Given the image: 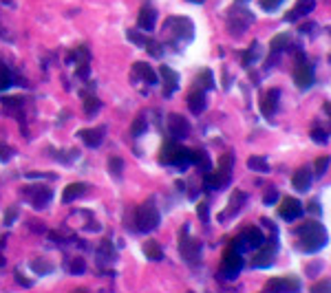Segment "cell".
<instances>
[{
	"label": "cell",
	"instance_id": "6da1fadb",
	"mask_svg": "<svg viewBox=\"0 0 331 293\" xmlns=\"http://www.w3.org/2000/svg\"><path fill=\"white\" fill-rule=\"evenodd\" d=\"M296 236L298 242H300V249L305 253H313L318 249H322L327 245V229L318 223V220H309V223H302L300 227H296Z\"/></svg>",
	"mask_w": 331,
	"mask_h": 293
},
{
	"label": "cell",
	"instance_id": "7a4b0ae2",
	"mask_svg": "<svg viewBox=\"0 0 331 293\" xmlns=\"http://www.w3.org/2000/svg\"><path fill=\"white\" fill-rule=\"evenodd\" d=\"M159 220H161V214H159V209L154 207L152 198L150 201H146L143 205L137 207L135 212V223H137V229L139 231H152L159 227Z\"/></svg>",
	"mask_w": 331,
	"mask_h": 293
},
{
	"label": "cell",
	"instance_id": "3957f363",
	"mask_svg": "<svg viewBox=\"0 0 331 293\" xmlns=\"http://www.w3.org/2000/svg\"><path fill=\"white\" fill-rule=\"evenodd\" d=\"M243 269V253H239L236 249H230L223 253V260H221V269H219V278L221 280H234L236 275L241 273Z\"/></svg>",
	"mask_w": 331,
	"mask_h": 293
},
{
	"label": "cell",
	"instance_id": "277c9868",
	"mask_svg": "<svg viewBox=\"0 0 331 293\" xmlns=\"http://www.w3.org/2000/svg\"><path fill=\"white\" fill-rule=\"evenodd\" d=\"M179 251L188 264H197L199 258H201V242L197 238H190L188 227H184L179 234Z\"/></svg>",
	"mask_w": 331,
	"mask_h": 293
},
{
	"label": "cell",
	"instance_id": "5b68a950",
	"mask_svg": "<svg viewBox=\"0 0 331 293\" xmlns=\"http://www.w3.org/2000/svg\"><path fill=\"white\" fill-rule=\"evenodd\" d=\"M294 82L298 88H309L313 84V66L307 62V58L300 51H296V69H294Z\"/></svg>",
	"mask_w": 331,
	"mask_h": 293
},
{
	"label": "cell",
	"instance_id": "8992f818",
	"mask_svg": "<svg viewBox=\"0 0 331 293\" xmlns=\"http://www.w3.org/2000/svg\"><path fill=\"white\" fill-rule=\"evenodd\" d=\"M22 196H25L33 207H44V205H49V201L53 198V192H51V187H47V185H27L25 190H22Z\"/></svg>",
	"mask_w": 331,
	"mask_h": 293
},
{
	"label": "cell",
	"instance_id": "52a82bcc",
	"mask_svg": "<svg viewBox=\"0 0 331 293\" xmlns=\"http://www.w3.org/2000/svg\"><path fill=\"white\" fill-rule=\"evenodd\" d=\"M272 245H267V240L263 242L261 247H258V251H256V256L252 258V264L256 269H263V267H269V264L274 262V258H276V251H278V242L274 240H269Z\"/></svg>",
	"mask_w": 331,
	"mask_h": 293
},
{
	"label": "cell",
	"instance_id": "ba28073f",
	"mask_svg": "<svg viewBox=\"0 0 331 293\" xmlns=\"http://www.w3.org/2000/svg\"><path fill=\"white\" fill-rule=\"evenodd\" d=\"M265 291H300V280L294 275H278L265 284Z\"/></svg>",
	"mask_w": 331,
	"mask_h": 293
},
{
	"label": "cell",
	"instance_id": "9c48e42d",
	"mask_svg": "<svg viewBox=\"0 0 331 293\" xmlns=\"http://www.w3.org/2000/svg\"><path fill=\"white\" fill-rule=\"evenodd\" d=\"M168 128H170V135H173L175 141L186 139V137L190 135V124H188V119H184L181 115H177V113H173L168 117Z\"/></svg>",
	"mask_w": 331,
	"mask_h": 293
},
{
	"label": "cell",
	"instance_id": "30bf717a",
	"mask_svg": "<svg viewBox=\"0 0 331 293\" xmlns=\"http://www.w3.org/2000/svg\"><path fill=\"white\" fill-rule=\"evenodd\" d=\"M206 106H208L206 91H203V88H199V86H195L190 93H188V108H190L192 115H197V117H199V115L206 110Z\"/></svg>",
	"mask_w": 331,
	"mask_h": 293
},
{
	"label": "cell",
	"instance_id": "8fae6325",
	"mask_svg": "<svg viewBox=\"0 0 331 293\" xmlns=\"http://www.w3.org/2000/svg\"><path fill=\"white\" fill-rule=\"evenodd\" d=\"M278 214H280V216H283L285 220H296V218H300V216H302V203L298 201V198L287 196L285 201L280 203Z\"/></svg>",
	"mask_w": 331,
	"mask_h": 293
},
{
	"label": "cell",
	"instance_id": "7c38bea8",
	"mask_svg": "<svg viewBox=\"0 0 331 293\" xmlns=\"http://www.w3.org/2000/svg\"><path fill=\"white\" fill-rule=\"evenodd\" d=\"M104 135H106V126H97V128H84V130L77 132V137H80V139L84 141L88 148H97L99 143L104 141Z\"/></svg>",
	"mask_w": 331,
	"mask_h": 293
},
{
	"label": "cell",
	"instance_id": "4fadbf2b",
	"mask_svg": "<svg viewBox=\"0 0 331 293\" xmlns=\"http://www.w3.org/2000/svg\"><path fill=\"white\" fill-rule=\"evenodd\" d=\"M159 73H161V80H163V95L170 97L177 88H179V75H177L170 66H161Z\"/></svg>",
	"mask_w": 331,
	"mask_h": 293
},
{
	"label": "cell",
	"instance_id": "5bb4252c",
	"mask_svg": "<svg viewBox=\"0 0 331 293\" xmlns=\"http://www.w3.org/2000/svg\"><path fill=\"white\" fill-rule=\"evenodd\" d=\"M313 7H316V3H313V0H298V3L294 5V9H289L285 14V20L287 22H296L298 18H302L305 14L313 11Z\"/></svg>",
	"mask_w": 331,
	"mask_h": 293
},
{
	"label": "cell",
	"instance_id": "9a60e30c",
	"mask_svg": "<svg viewBox=\"0 0 331 293\" xmlns=\"http://www.w3.org/2000/svg\"><path fill=\"white\" fill-rule=\"evenodd\" d=\"M243 242H245V247L247 249H258V247L265 242V236H263V231L258 229V227H247L243 234H239Z\"/></svg>",
	"mask_w": 331,
	"mask_h": 293
},
{
	"label": "cell",
	"instance_id": "2e32d148",
	"mask_svg": "<svg viewBox=\"0 0 331 293\" xmlns=\"http://www.w3.org/2000/svg\"><path fill=\"white\" fill-rule=\"evenodd\" d=\"M154 22H157V11L146 5V7L139 11L137 25H139V29H143V31H152V29H154Z\"/></svg>",
	"mask_w": 331,
	"mask_h": 293
},
{
	"label": "cell",
	"instance_id": "e0dca14e",
	"mask_svg": "<svg viewBox=\"0 0 331 293\" xmlns=\"http://www.w3.org/2000/svg\"><path fill=\"white\" fill-rule=\"evenodd\" d=\"M278 97H280V91L278 88H272V91L267 93V95L263 97V104H261V110L265 117H272L276 113V106H278Z\"/></svg>",
	"mask_w": 331,
	"mask_h": 293
},
{
	"label": "cell",
	"instance_id": "ac0fdd59",
	"mask_svg": "<svg viewBox=\"0 0 331 293\" xmlns=\"http://www.w3.org/2000/svg\"><path fill=\"white\" fill-rule=\"evenodd\" d=\"M311 179H313V174H311V170L307 168H300L298 172L294 174V179H291V183H294V187L298 192H305V190H309V185H311Z\"/></svg>",
	"mask_w": 331,
	"mask_h": 293
},
{
	"label": "cell",
	"instance_id": "d6986e66",
	"mask_svg": "<svg viewBox=\"0 0 331 293\" xmlns=\"http://www.w3.org/2000/svg\"><path fill=\"white\" fill-rule=\"evenodd\" d=\"M132 73L135 75H139L146 84H157V73L152 71V66L150 64H146V62H135V66H132Z\"/></svg>",
	"mask_w": 331,
	"mask_h": 293
},
{
	"label": "cell",
	"instance_id": "ffe728a7",
	"mask_svg": "<svg viewBox=\"0 0 331 293\" xmlns=\"http://www.w3.org/2000/svg\"><path fill=\"white\" fill-rule=\"evenodd\" d=\"M245 201H247V194H245V192H234V196L230 198V209H228V212H225L221 218L225 220V218H230V216H236V214L241 212V207L245 205Z\"/></svg>",
	"mask_w": 331,
	"mask_h": 293
},
{
	"label": "cell",
	"instance_id": "44dd1931",
	"mask_svg": "<svg viewBox=\"0 0 331 293\" xmlns=\"http://www.w3.org/2000/svg\"><path fill=\"white\" fill-rule=\"evenodd\" d=\"M86 190H88L86 183H71V185H66V190H64V194H62V201L64 203H73L75 198L84 196Z\"/></svg>",
	"mask_w": 331,
	"mask_h": 293
},
{
	"label": "cell",
	"instance_id": "7402d4cb",
	"mask_svg": "<svg viewBox=\"0 0 331 293\" xmlns=\"http://www.w3.org/2000/svg\"><path fill=\"white\" fill-rule=\"evenodd\" d=\"M192 163H195L203 174L212 170V159H210V154L206 150H192Z\"/></svg>",
	"mask_w": 331,
	"mask_h": 293
},
{
	"label": "cell",
	"instance_id": "603a6c76",
	"mask_svg": "<svg viewBox=\"0 0 331 293\" xmlns=\"http://www.w3.org/2000/svg\"><path fill=\"white\" fill-rule=\"evenodd\" d=\"M190 163H192V150H190V148H177V152L173 157V165L186 170Z\"/></svg>",
	"mask_w": 331,
	"mask_h": 293
},
{
	"label": "cell",
	"instance_id": "cb8c5ba5",
	"mask_svg": "<svg viewBox=\"0 0 331 293\" xmlns=\"http://www.w3.org/2000/svg\"><path fill=\"white\" fill-rule=\"evenodd\" d=\"M143 253H146L148 260H154V262L163 258V249H161V245H159L157 240H146L143 242Z\"/></svg>",
	"mask_w": 331,
	"mask_h": 293
},
{
	"label": "cell",
	"instance_id": "d4e9b609",
	"mask_svg": "<svg viewBox=\"0 0 331 293\" xmlns=\"http://www.w3.org/2000/svg\"><path fill=\"white\" fill-rule=\"evenodd\" d=\"M177 148H179V143H177L175 139H168L161 146V152H159V161L161 163H173V157L177 152Z\"/></svg>",
	"mask_w": 331,
	"mask_h": 293
},
{
	"label": "cell",
	"instance_id": "484cf974",
	"mask_svg": "<svg viewBox=\"0 0 331 293\" xmlns=\"http://www.w3.org/2000/svg\"><path fill=\"white\" fill-rule=\"evenodd\" d=\"M247 168L252 170V172H269V163H267V159L265 157H250L247 159Z\"/></svg>",
	"mask_w": 331,
	"mask_h": 293
},
{
	"label": "cell",
	"instance_id": "4316f807",
	"mask_svg": "<svg viewBox=\"0 0 331 293\" xmlns=\"http://www.w3.org/2000/svg\"><path fill=\"white\" fill-rule=\"evenodd\" d=\"M121 172H124V159L119 157H110L108 159V174L115 181H121Z\"/></svg>",
	"mask_w": 331,
	"mask_h": 293
},
{
	"label": "cell",
	"instance_id": "83f0119b",
	"mask_svg": "<svg viewBox=\"0 0 331 293\" xmlns=\"http://www.w3.org/2000/svg\"><path fill=\"white\" fill-rule=\"evenodd\" d=\"M82 97H84V113H86V115H95L97 110L102 108V102H99L97 97L86 95V93H84V95H82Z\"/></svg>",
	"mask_w": 331,
	"mask_h": 293
},
{
	"label": "cell",
	"instance_id": "f1b7e54d",
	"mask_svg": "<svg viewBox=\"0 0 331 293\" xmlns=\"http://www.w3.org/2000/svg\"><path fill=\"white\" fill-rule=\"evenodd\" d=\"M287 44H289V38H287V33H280V36H276L272 44H269V49H272L274 53H280L283 49H287Z\"/></svg>",
	"mask_w": 331,
	"mask_h": 293
},
{
	"label": "cell",
	"instance_id": "f546056e",
	"mask_svg": "<svg viewBox=\"0 0 331 293\" xmlns=\"http://www.w3.org/2000/svg\"><path fill=\"white\" fill-rule=\"evenodd\" d=\"M197 86H199V88H203V91H210V88L214 86V77H212V73H210V71H203V73L197 77Z\"/></svg>",
	"mask_w": 331,
	"mask_h": 293
},
{
	"label": "cell",
	"instance_id": "4dcf8cb0",
	"mask_svg": "<svg viewBox=\"0 0 331 293\" xmlns=\"http://www.w3.org/2000/svg\"><path fill=\"white\" fill-rule=\"evenodd\" d=\"M146 128H148V121H146V117H143V115H139V117L135 119V124H132L130 135H132V137H141L143 132H146Z\"/></svg>",
	"mask_w": 331,
	"mask_h": 293
},
{
	"label": "cell",
	"instance_id": "1f68e13d",
	"mask_svg": "<svg viewBox=\"0 0 331 293\" xmlns=\"http://www.w3.org/2000/svg\"><path fill=\"white\" fill-rule=\"evenodd\" d=\"M126 38H128L130 42H135V44H139V47H143L146 44V40H148V36H146V31H135V29H128L126 31Z\"/></svg>",
	"mask_w": 331,
	"mask_h": 293
},
{
	"label": "cell",
	"instance_id": "d6a6232c",
	"mask_svg": "<svg viewBox=\"0 0 331 293\" xmlns=\"http://www.w3.org/2000/svg\"><path fill=\"white\" fill-rule=\"evenodd\" d=\"M11 86V71L7 66L0 64V91H5V88Z\"/></svg>",
	"mask_w": 331,
	"mask_h": 293
},
{
	"label": "cell",
	"instance_id": "836d02e7",
	"mask_svg": "<svg viewBox=\"0 0 331 293\" xmlns=\"http://www.w3.org/2000/svg\"><path fill=\"white\" fill-rule=\"evenodd\" d=\"M69 271L71 273H84L86 271V264H84V260L82 258H71V262H69Z\"/></svg>",
	"mask_w": 331,
	"mask_h": 293
},
{
	"label": "cell",
	"instance_id": "e575fe53",
	"mask_svg": "<svg viewBox=\"0 0 331 293\" xmlns=\"http://www.w3.org/2000/svg\"><path fill=\"white\" fill-rule=\"evenodd\" d=\"M31 269H33L36 273L44 275V273H51V271H53V264H49V262H44V260H40V262L33 260V262H31Z\"/></svg>",
	"mask_w": 331,
	"mask_h": 293
},
{
	"label": "cell",
	"instance_id": "d590c367",
	"mask_svg": "<svg viewBox=\"0 0 331 293\" xmlns=\"http://www.w3.org/2000/svg\"><path fill=\"white\" fill-rule=\"evenodd\" d=\"M256 58H258V44L254 42V47H250V51L243 53V66H250Z\"/></svg>",
	"mask_w": 331,
	"mask_h": 293
},
{
	"label": "cell",
	"instance_id": "8d00e7d4",
	"mask_svg": "<svg viewBox=\"0 0 331 293\" xmlns=\"http://www.w3.org/2000/svg\"><path fill=\"white\" fill-rule=\"evenodd\" d=\"M197 214H199V218H201L203 223H208V220H210V205H208V203H199Z\"/></svg>",
	"mask_w": 331,
	"mask_h": 293
},
{
	"label": "cell",
	"instance_id": "74e56055",
	"mask_svg": "<svg viewBox=\"0 0 331 293\" xmlns=\"http://www.w3.org/2000/svg\"><path fill=\"white\" fill-rule=\"evenodd\" d=\"M18 218V207H9L7 209V214H5V220H3V225H14V220Z\"/></svg>",
	"mask_w": 331,
	"mask_h": 293
},
{
	"label": "cell",
	"instance_id": "f35d334b",
	"mask_svg": "<svg viewBox=\"0 0 331 293\" xmlns=\"http://www.w3.org/2000/svg\"><path fill=\"white\" fill-rule=\"evenodd\" d=\"M327 170H329V157L318 159V161H316V172H318L320 176H322L324 172H327Z\"/></svg>",
	"mask_w": 331,
	"mask_h": 293
},
{
	"label": "cell",
	"instance_id": "ab89813d",
	"mask_svg": "<svg viewBox=\"0 0 331 293\" xmlns=\"http://www.w3.org/2000/svg\"><path fill=\"white\" fill-rule=\"evenodd\" d=\"M280 3H283V0H261V9H265V11H274V9H278V7H280Z\"/></svg>",
	"mask_w": 331,
	"mask_h": 293
},
{
	"label": "cell",
	"instance_id": "60d3db41",
	"mask_svg": "<svg viewBox=\"0 0 331 293\" xmlns=\"http://www.w3.org/2000/svg\"><path fill=\"white\" fill-rule=\"evenodd\" d=\"M311 139L316 141V143H327V130H313L311 132Z\"/></svg>",
	"mask_w": 331,
	"mask_h": 293
},
{
	"label": "cell",
	"instance_id": "b9f144b4",
	"mask_svg": "<svg viewBox=\"0 0 331 293\" xmlns=\"http://www.w3.org/2000/svg\"><path fill=\"white\" fill-rule=\"evenodd\" d=\"M276 201H278V192H276V190H269L267 194H265V198H263L265 205H274Z\"/></svg>",
	"mask_w": 331,
	"mask_h": 293
},
{
	"label": "cell",
	"instance_id": "7bdbcfd3",
	"mask_svg": "<svg viewBox=\"0 0 331 293\" xmlns=\"http://www.w3.org/2000/svg\"><path fill=\"white\" fill-rule=\"evenodd\" d=\"M11 152H14V150H11L9 146H0V161H9Z\"/></svg>",
	"mask_w": 331,
	"mask_h": 293
},
{
	"label": "cell",
	"instance_id": "ee69618b",
	"mask_svg": "<svg viewBox=\"0 0 331 293\" xmlns=\"http://www.w3.org/2000/svg\"><path fill=\"white\" fill-rule=\"evenodd\" d=\"M77 75H80L82 80H86L88 77V62H82L80 66H77Z\"/></svg>",
	"mask_w": 331,
	"mask_h": 293
},
{
	"label": "cell",
	"instance_id": "f6af8a7d",
	"mask_svg": "<svg viewBox=\"0 0 331 293\" xmlns=\"http://www.w3.org/2000/svg\"><path fill=\"white\" fill-rule=\"evenodd\" d=\"M311 291H329V282L327 280H322V282H316L311 286Z\"/></svg>",
	"mask_w": 331,
	"mask_h": 293
},
{
	"label": "cell",
	"instance_id": "bcb514c9",
	"mask_svg": "<svg viewBox=\"0 0 331 293\" xmlns=\"http://www.w3.org/2000/svg\"><path fill=\"white\" fill-rule=\"evenodd\" d=\"M22 99L18 97H7V99H3V104H7V106H16V104H20Z\"/></svg>",
	"mask_w": 331,
	"mask_h": 293
},
{
	"label": "cell",
	"instance_id": "7dc6e473",
	"mask_svg": "<svg viewBox=\"0 0 331 293\" xmlns=\"http://www.w3.org/2000/svg\"><path fill=\"white\" fill-rule=\"evenodd\" d=\"M309 212L320 214V205H318V201H311V203H309Z\"/></svg>",
	"mask_w": 331,
	"mask_h": 293
},
{
	"label": "cell",
	"instance_id": "c3c4849f",
	"mask_svg": "<svg viewBox=\"0 0 331 293\" xmlns=\"http://www.w3.org/2000/svg\"><path fill=\"white\" fill-rule=\"evenodd\" d=\"M5 5H11V7H14V0H3Z\"/></svg>",
	"mask_w": 331,
	"mask_h": 293
},
{
	"label": "cell",
	"instance_id": "681fc988",
	"mask_svg": "<svg viewBox=\"0 0 331 293\" xmlns=\"http://www.w3.org/2000/svg\"><path fill=\"white\" fill-rule=\"evenodd\" d=\"M188 3H195V5H201L203 0H188Z\"/></svg>",
	"mask_w": 331,
	"mask_h": 293
},
{
	"label": "cell",
	"instance_id": "f907efd6",
	"mask_svg": "<svg viewBox=\"0 0 331 293\" xmlns=\"http://www.w3.org/2000/svg\"><path fill=\"white\" fill-rule=\"evenodd\" d=\"M0 264H5V258H3V253H0Z\"/></svg>",
	"mask_w": 331,
	"mask_h": 293
}]
</instances>
